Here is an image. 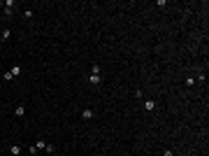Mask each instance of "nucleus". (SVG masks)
Segmentation results:
<instances>
[{
	"mask_svg": "<svg viewBox=\"0 0 209 156\" xmlns=\"http://www.w3.org/2000/svg\"><path fill=\"white\" fill-rule=\"evenodd\" d=\"M9 72H12V77H19V75H21V68H19V65H12Z\"/></svg>",
	"mask_w": 209,
	"mask_h": 156,
	"instance_id": "obj_5",
	"label": "nucleus"
},
{
	"mask_svg": "<svg viewBox=\"0 0 209 156\" xmlns=\"http://www.w3.org/2000/svg\"><path fill=\"white\" fill-rule=\"evenodd\" d=\"M91 75H100V65H98V63H93V68H91Z\"/></svg>",
	"mask_w": 209,
	"mask_h": 156,
	"instance_id": "obj_7",
	"label": "nucleus"
},
{
	"mask_svg": "<svg viewBox=\"0 0 209 156\" xmlns=\"http://www.w3.org/2000/svg\"><path fill=\"white\" fill-rule=\"evenodd\" d=\"M9 35H12V31H9V28H5V31H2V42H5V40H9Z\"/></svg>",
	"mask_w": 209,
	"mask_h": 156,
	"instance_id": "obj_9",
	"label": "nucleus"
},
{
	"mask_svg": "<svg viewBox=\"0 0 209 156\" xmlns=\"http://www.w3.org/2000/svg\"><path fill=\"white\" fill-rule=\"evenodd\" d=\"M81 119H93V110H91V107H86V110L81 112Z\"/></svg>",
	"mask_w": 209,
	"mask_h": 156,
	"instance_id": "obj_4",
	"label": "nucleus"
},
{
	"mask_svg": "<svg viewBox=\"0 0 209 156\" xmlns=\"http://www.w3.org/2000/svg\"><path fill=\"white\" fill-rule=\"evenodd\" d=\"M144 110H147V112L156 110V103H153V100H144Z\"/></svg>",
	"mask_w": 209,
	"mask_h": 156,
	"instance_id": "obj_3",
	"label": "nucleus"
},
{
	"mask_svg": "<svg viewBox=\"0 0 209 156\" xmlns=\"http://www.w3.org/2000/svg\"><path fill=\"white\" fill-rule=\"evenodd\" d=\"M9 154H12V156H19V154H21V147H19V145H12V147H9Z\"/></svg>",
	"mask_w": 209,
	"mask_h": 156,
	"instance_id": "obj_2",
	"label": "nucleus"
},
{
	"mask_svg": "<svg viewBox=\"0 0 209 156\" xmlns=\"http://www.w3.org/2000/svg\"><path fill=\"white\" fill-rule=\"evenodd\" d=\"M35 149H47V142H44V140H37V145H35Z\"/></svg>",
	"mask_w": 209,
	"mask_h": 156,
	"instance_id": "obj_8",
	"label": "nucleus"
},
{
	"mask_svg": "<svg viewBox=\"0 0 209 156\" xmlns=\"http://www.w3.org/2000/svg\"><path fill=\"white\" fill-rule=\"evenodd\" d=\"M14 114H16V117H23V114H26V107H23V105H19V107L14 110Z\"/></svg>",
	"mask_w": 209,
	"mask_h": 156,
	"instance_id": "obj_6",
	"label": "nucleus"
},
{
	"mask_svg": "<svg viewBox=\"0 0 209 156\" xmlns=\"http://www.w3.org/2000/svg\"><path fill=\"white\" fill-rule=\"evenodd\" d=\"M89 82L93 84V86H98V84L102 82V77H100V75H91V77H89Z\"/></svg>",
	"mask_w": 209,
	"mask_h": 156,
	"instance_id": "obj_1",
	"label": "nucleus"
}]
</instances>
